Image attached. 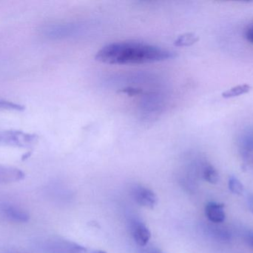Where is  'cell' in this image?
Wrapping results in <instances>:
<instances>
[{
	"mask_svg": "<svg viewBox=\"0 0 253 253\" xmlns=\"http://www.w3.org/2000/svg\"><path fill=\"white\" fill-rule=\"evenodd\" d=\"M175 57L169 50L139 42H117L102 47L95 59L110 65H138L162 62Z\"/></svg>",
	"mask_w": 253,
	"mask_h": 253,
	"instance_id": "obj_1",
	"label": "cell"
},
{
	"mask_svg": "<svg viewBox=\"0 0 253 253\" xmlns=\"http://www.w3.org/2000/svg\"><path fill=\"white\" fill-rule=\"evenodd\" d=\"M38 141V136L17 130L0 131V146L27 148Z\"/></svg>",
	"mask_w": 253,
	"mask_h": 253,
	"instance_id": "obj_2",
	"label": "cell"
},
{
	"mask_svg": "<svg viewBox=\"0 0 253 253\" xmlns=\"http://www.w3.org/2000/svg\"><path fill=\"white\" fill-rule=\"evenodd\" d=\"M165 101L163 95L159 93H148L143 95L140 110L141 114L147 118L156 117L165 108Z\"/></svg>",
	"mask_w": 253,
	"mask_h": 253,
	"instance_id": "obj_3",
	"label": "cell"
},
{
	"mask_svg": "<svg viewBox=\"0 0 253 253\" xmlns=\"http://www.w3.org/2000/svg\"><path fill=\"white\" fill-rule=\"evenodd\" d=\"M80 31L81 28L77 24H53L44 27L42 33L49 40H57L77 35Z\"/></svg>",
	"mask_w": 253,
	"mask_h": 253,
	"instance_id": "obj_4",
	"label": "cell"
},
{
	"mask_svg": "<svg viewBox=\"0 0 253 253\" xmlns=\"http://www.w3.org/2000/svg\"><path fill=\"white\" fill-rule=\"evenodd\" d=\"M239 150L245 166H253V129L244 130L239 138Z\"/></svg>",
	"mask_w": 253,
	"mask_h": 253,
	"instance_id": "obj_5",
	"label": "cell"
},
{
	"mask_svg": "<svg viewBox=\"0 0 253 253\" xmlns=\"http://www.w3.org/2000/svg\"><path fill=\"white\" fill-rule=\"evenodd\" d=\"M44 253H86V249L72 242L63 240L49 241L42 246Z\"/></svg>",
	"mask_w": 253,
	"mask_h": 253,
	"instance_id": "obj_6",
	"label": "cell"
},
{
	"mask_svg": "<svg viewBox=\"0 0 253 253\" xmlns=\"http://www.w3.org/2000/svg\"><path fill=\"white\" fill-rule=\"evenodd\" d=\"M134 200L144 207L153 209L157 203L156 194L150 189L141 186H136L132 189Z\"/></svg>",
	"mask_w": 253,
	"mask_h": 253,
	"instance_id": "obj_7",
	"label": "cell"
},
{
	"mask_svg": "<svg viewBox=\"0 0 253 253\" xmlns=\"http://www.w3.org/2000/svg\"><path fill=\"white\" fill-rule=\"evenodd\" d=\"M0 213L9 221L16 223H26L30 218L26 212L8 203L0 204Z\"/></svg>",
	"mask_w": 253,
	"mask_h": 253,
	"instance_id": "obj_8",
	"label": "cell"
},
{
	"mask_svg": "<svg viewBox=\"0 0 253 253\" xmlns=\"http://www.w3.org/2000/svg\"><path fill=\"white\" fill-rule=\"evenodd\" d=\"M205 215L211 222L220 224L226 218L224 205L217 202H210L205 207Z\"/></svg>",
	"mask_w": 253,
	"mask_h": 253,
	"instance_id": "obj_9",
	"label": "cell"
},
{
	"mask_svg": "<svg viewBox=\"0 0 253 253\" xmlns=\"http://www.w3.org/2000/svg\"><path fill=\"white\" fill-rule=\"evenodd\" d=\"M25 174L20 169L0 165V184H10L22 181Z\"/></svg>",
	"mask_w": 253,
	"mask_h": 253,
	"instance_id": "obj_10",
	"label": "cell"
},
{
	"mask_svg": "<svg viewBox=\"0 0 253 253\" xmlns=\"http://www.w3.org/2000/svg\"><path fill=\"white\" fill-rule=\"evenodd\" d=\"M132 233L134 240L136 242L137 245L141 247H144L147 245L151 236L150 230L146 227L145 224L139 221L134 223L132 227Z\"/></svg>",
	"mask_w": 253,
	"mask_h": 253,
	"instance_id": "obj_11",
	"label": "cell"
},
{
	"mask_svg": "<svg viewBox=\"0 0 253 253\" xmlns=\"http://www.w3.org/2000/svg\"><path fill=\"white\" fill-rule=\"evenodd\" d=\"M253 87L249 84H241L238 86H233L230 89H227L225 92L221 94V96L224 99H230V98H236V97L242 96L249 93L252 90Z\"/></svg>",
	"mask_w": 253,
	"mask_h": 253,
	"instance_id": "obj_12",
	"label": "cell"
},
{
	"mask_svg": "<svg viewBox=\"0 0 253 253\" xmlns=\"http://www.w3.org/2000/svg\"><path fill=\"white\" fill-rule=\"evenodd\" d=\"M202 174L205 181H208L210 184H215L218 181L219 176H218V172L212 165L209 163H205L204 165Z\"/></svg>",
	"mask_w": 253,
	"mask_h": 253,
	"instance_id": "obj_13",
	"label": "cell"
},
{
	"mask_svg": "<svg viewBox=\"0 0 253 253\" xmlns=\"http://www.w3.org/2000/svg\"><path fill=\"white\" fill-rule=\"evenodd\" d=\"M199 38L196 34L193 33H186L179 36L175 40V45L176 46H190L199 41Z\"/></svg>",
	"mask_w": 253,
	"mask_h": 253,
	"instance_id": "obj_14",
	"label": "cell"
},
{
	"mask_svg": "<svg viewBox=\"0 0 253 253\" xmlns=\"http://www.w3.org/2000/svg\"><path fill=\"white\" fill-rule=\"evenodd\" d=\"M229 189L233 194L242 196L245 193V187L242 183L234 176L230 177L228 181Z\"/></svg>",
	"mask_w": 253,
	"mask_h": 253,
	"instance_id": "obj_15",
	"label": "cell"
},
{
	"mask_svg": "<svg viewBox=\"0 0 253 253\" xmlns=\"http://www.w3.org/2000/svg\"><path fill=\"white\" fill-rule=\"evenodd\" d=\"M24 105H20L11 101H5V100L0 99V110H7V111H23Z\"/></svg>",
	"mask_w": 253,
	"mask_h": 253,
	"instance_id": "obj_16",
	"label": "cell"
},
{
	"mask_svg": "<svg viewBox=\"0 0 253 253\" xmlns=\"http://www.w3.org/2000/svg\"><path fill=\"white\" fill-rule=\"evenodd\" d=\"M245 38L248 42L253 44V25L248 27L245 31Z\"/></svg>",
	"mask_w": 253,
	"mask_h": 253,
	"instance_id": "obj_17",
	"label": "cell"
},
{
	"mask_svg": "<svg viewBox=\"0 0 253 253\" xmlns=\"http://www.w3.org/2000/svg\"><path fill=\"white\" fill-rule=\"evenodd\" d=\"M247 201H248V207L250 210L253 214V194L250 193L247 196Z\"/></svg>",
	"mask_w": 253,
	"mask_h": 253,
	"instance_id": "obj_18",
	"label": "cell"
},
{
	"mask_svg": "<svg viewBox=\"0 0 253 253\" xmlns=\"http://www.w3.org/2000/svg\"><path fill=\"white\" fill-rule=\"evenodd\" d=\"M246 241L248 245L253 249V232H250V233L247 235Z\"/></svg>",
	"mask_w": 253,
	"mask_h": 253,
	"instance_id": "obj_19",
	"label": "cell"
},
{
	"mask_svg": "<svg viewBox=\"0 0 253 253\" xmlns=\"http://www.w3.org/2000/svg\"><path fill=\"white\" fill-rule=\"evenodd\" d=\"M142 253H165L161 252V251H158L156 249H147L146 251H143Z\"/></svg>",
	"mask_w": 253,
	"mask_h": 253,
	"instance_id": "obj_20",
	"label": "cell"
},
{
	"mask_svg": "<svg viewBox=\"0 0 253 253\" xmlns=\"http://www.w3.org/2000/svg\"><path fill=\"white\" fill-rule=\"evenodd\" d=\"M90 253H105V251H93V252H91Z\"/></svg>",
	"mask_w": 253,
	"mask_h": 253,
	"instance_id": "obj_21",
	"label": "cell"
}]
</instances>
